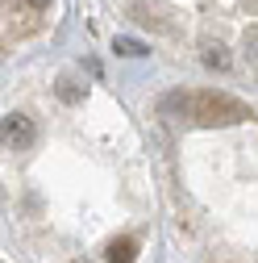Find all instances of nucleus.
Here are the masks:
<instances>
[{"label":"nucleus","instance_id":"nucleus-2","mask_svg":"<svg viewBox=\"0 0 258 263\" xmlns=\"http://www.w3.org/2000/svg\"><path fill=\"white\" fill-rule=\"evenodd\" d=\"M0 142H5L9 151H29L38 142V125L29 113H9L0 117Z\"/></svg>","mask_w":258,"mask_h":263},{"label":"nucleus","instance_id":"nucleus-6","mask_svg":"<svg viewBox=\"0 0 258 263\" xmlns=\"http://www.w3.org/2000/svg\"><path fill=\"white\" fill-rule=\"evenodd\" d=\"M200 59H204V67H217V71L229 67V50H225L221 42H204L200 46Z\"/></svg>","mask_w":258,"mask_h":263},{"label":"nucleus","instance_id":"nucleus-5","mask_svg":"<svg viewBox=\"0 0 258 263\" xmlns=\"http://www.w3.org/2000/svg\"><path fill=\"white\" fill-rule=\"evenodd\" d=\"M54 96H58L62 105H79V101H83V84L71 80V76H62V80L54 84Z\"/></svg>","mask_w":258,"mask_h":263},{"label":"nucleus","instance_id":"nucleus-7","mask_svg":"<svg viewBox=\"0 0 258 263\" xmlns=\"http://www.w3.org/2000/svg\"><path fill=\"white\" fill-rule=\"evenodd\" d=\"M113 50H117V54H125V59H142L150 46H142L138 38H113Z\"/></svg>","mask_w":258,"mask_h":263},{"label":"nucleus","instance_id":"nucleus-3","mask_svg":"<svg viewBox=\"0 0 258 263\" xmlns=\"http://www.w3.org/2000/svg\"><path fill=\"white\" fill-rule=\"evenodd\" d=\"M187 96H191V92H183V88L158 96V113H167V117H187Z\"/></svg>","mask_w":258,"mask_h":263},{"label":"nucleus","instance_id":"nucleus-1","mask_svg":"<svg viewBox=\"0 0 258 263\" xmlns=\"http://www.w3.org/2000/svg\"><path fill=\"white\" fill-rule=\"evenodd\" d=\"M187 117L200 121V125H225V121H246L250 105L233 101L225 92H191L187 96Z\"/></svg>","mask_w":258,"mask_h":263},{"label":"nucleus","instance_id":"nucleus-8","mask_svg":"<svg viewBox=\"0 0 258 263\" xmlns=\"http://www.w3.org/2000/svg\"><path fill=\"white\" fill-rule=\"evenodd\" d=\"M25 5L34 9V13H46V9H50V0H25Z\"/></svg>","mask_w":258,"mask_h":263},{"label":"nucleus","instance_id":"nucleus-4","mask_svg":"<svg viewBox=\"0 0 258 263\" xmlns=\"http://www.w3.org/2000/svg\"><path fill=\"white\" fill-rule=\"evenodd\" d=\"M138 259V242L134 238H113L109 242V263H134Z\"/></svg>","mask_w":258,"mask_h":263}]
</instances>
